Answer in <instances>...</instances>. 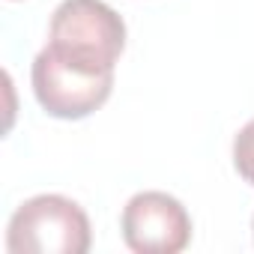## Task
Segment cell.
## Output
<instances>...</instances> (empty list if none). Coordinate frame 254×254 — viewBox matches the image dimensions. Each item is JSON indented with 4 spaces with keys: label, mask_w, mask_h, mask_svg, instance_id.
<instances>
[{
    "label": "cell",
    "mask_w": 254,
    "mask_h": 254,
    "mask_svg": "<svg viewBox=\"0 0 254 254\" xmlns=\"http://www.w3.org/2000/svg\"><path fill=\"white\" fill-rule=\"evenodd\" d=\"M48 48L90 72H114L126 48V24L105 0H63L51 15Z\"/></svg>",
    "instance_id": "cell-1"
},
{
    "label": "cell",
    "mask_w": 254,
    "mask_h": 254,
    "mask_svg": "<svg viewBox=\"0 0 254 254\" xmlns=\"http://www.w3.org/2000/svg\"><path fill=\"white\" fill-rule=\"evenodd\" d=\"M90 242L87 212L63 194L24 200L6 227V248L12 254H87Z\"/></svg>",
    "instance_id": "cell-2"
},
{
    "label": "cell",
    "mask_w": 254,
    "mask_h": 254,
    "mask_svg": "<svg viewBox=\"0 0 254 254\" xmlns=\"http://www.w3.org/2000/svg\"><path fill=\"white\" fill-rule=\"evenodd\" d=\"M30 81L42 111L57 120L90 117L108 102L114 90V72H90L84 66H75L57 57L48 45L36 54Z\"/></svg>",
    "instance_id": "cell-3"
},
{
    "label": "cell",
    "mask_w": 254,
    "mask_h": 254,
    "mask_svg": "<svg viewBox=\"0 0 254 254\" xmlns=\"http://www.w3.org/2000/svg\"><path fill=\"white\" fill-rule=\"evenodd\" d=\"M123 239L138 254H177L191 242L186 206L165 191H141L123 209Z\"/></svg>",
    "instance_id": "cell-4"
},
{
    "label": "cell",
    "mask_w": 254,
    "mask_h": 254,
    "mask_svg": "<svg viewBox=\"0 0 254 254\" xmlns=\"http://www.w3.org/2000/svg\"><path fill=\"white\" fill-rule=\"evenodd\" d=\"M233 165H236L239 177L248 186H254V120L242 126L233 141Z\"/></svg>",
    "instance_id": "cell-5"
},
{
    "label": "cell",
    "mask_w": 254,
    "mask_h": 254,
    "mask_svg": "<svg viewBox=\"0 0 254 254\" xmlns=\"http://www.w3.org/2000/svg\"><path fill=\"white\" fill-rule=\"evenodd\" d=\"M251 230H254V221H251Z\"/></svg>",
    "instance_id": "cell-6"
}]
</instances>
